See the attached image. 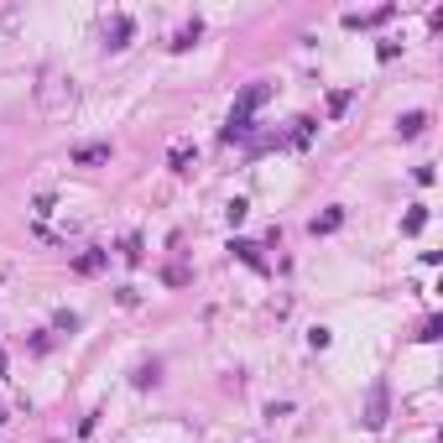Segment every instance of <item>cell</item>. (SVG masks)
Wrapping results in <instances>:
<instances>
[{
    "label": "cell",
    "instance_id": "obj_5",
    "mask_svg": "<svg viewBox=\"0 0 443 443\" xmlns=\"http://www.w3.org/2000/svg\"><path fill=\"white\" fill-rule=\"evenodd\" d=\"M105 261H110V250H83V256H73V271L94 277V271H105Z\"/></svg>",
    "mask_w": 443,
    "mask_h": 443
},
{
    "label": "cell",
    "instance_id": "obj_4",
    "mask_svg": "<svg viewBox=\"0 0 443 443\" xmlns=\"http://www.w3.org/2000/svg\"><path fill=\"white\" fill-rule=\"evenodd\" d=\"M271 99V83H250V89L240 94V99H235V110H240V115H256L261 105H266Z\"/></svg>",
    "mask_w": 443,
    "mask_h": 443
},
{
    "label": "cell",
    "instance_id": "obj_19",
    "mask_svg": "<svg viewBox=\"0 0 443 443\" xmlns=\"http://www.w3.org/2000/svg\"><path fill=\"white\" fill-rule=\"evenodd\" d=\"M6 371H11V360H6V350H0V381H6Z\"/></svg>",
    "mask_w": 443,
    "mask_h": 443
},
{
    "label": "cell",
    "instance_id": "obj_15",
    "mask_svg": "<svg viewBox=\"0 0 443 443\" xmlns=\"http://www.w3.org/2000/svg\"><path fill=\"white\" fill-rule=\"evenodd\" d=\"M52 328H63V334H73V328H79V313H68V308H63V313H52Z\"/></svg>",
    "mask_w": 443,
    "mask_h": 443
},
{
    "label": "cell",
    "instance_id": "obj_1",
    "mask_svg": "<svg viewBox=\"0 0 443 443\" xmlns=\"http://www.w3.org/2000/svg\"><path fill=\"white\" fill-rule=\"evenodd\" d=\"M386 397H391V391H386V381H375L371 386V397H365V428H371V433H381L386 428Z\"/></svg>",
    "mask_w": 443,
    "mask_h": 443
},
{
    "label": "cell",
    "instance_id": "obj_6",
    "mask_svg": "<svg viewBox=\"0 0 443 443\" xmlns=\"http://www.w3.org/2000/svg\"><path fill=\"white\" fill-rule=\"evenodd\" d=\"M224 141H250V115H240V110H230V120H224Z\"/></svg>",
    "mask_w": 443,
    "mask_h": 443
},
{
    "label": "cell",
    "instance_id": "obj_9",
    "mask_svg": "<svg viewBox=\"0 0 443 443\" xmlns=\"http://www.w3.org/2000/svg\"><path fill=\"white\" fill-rule=\"evenodd\" d=\"M397 130H402V141H417L422 130H428V115H422V110H412V115L397 120Z\"/></svg>",
    "mask_w": 443,
    "mask_h": 443
},
{
    "label": "cell",
    "instance_id": "obj_18",
    "mask_svg": "<svg viewBox=\"0 0 443 443\" xmlns=\"http://www.w3.org/2000/svg\"><path fill=\"white\" fill-rule=\"evenodd\" d=\"M344 105H350V89H334V94H328V115H339Z\"/></svg>",
    "mask_w": 443,
    "mask_h": 443
},
{
    "label": "cell",
    "instance_id": "obj_12",
    "mask_svg": "<svg viewBox=\"0 0 443 443\" xmlns=\"http://www.w3.org/2000/svg\"><path fill=\"white\" fill-rule=\"evenodd\" d=\"M422 224H428V209H422V204H412V209L402 214V230H407V235H417Z\"/></svg>",
    "mask_w": 443,
    "mask_h": 443
},
{
    "label": "cell",
    "instance_id": "obj_20",
    "mask_svg": "<svg viewBox=\"0 0 443 443\" xmlns=\"http://www.w3.org/2000/svg\"><path fill=\"white\" fill-rule=\"evenodd\" d=\"M0 422H6V412H0Z\"/></svg>",
    "mask_w": 443,
    "mask_h": 443
},
{
    "label": "cell",
    "instance_id": "obj_8",
    "mask_svg": "<svg viewBox=\"0 0 443 443\" xmlns=\"http://www.w3.org/2000/svg\"><path fill=\"white\" fill-rule=\"evenodd\" d=\"M199 162V152H193V146H188V141H177L173 152H167V167H173V173H188V167Z\"/></svg>",
    "mask_w": 443,
    "mask_h": 443
},
{
    "label": "cell",
    "instance_id": "obj_14",
    "mask_svg": "<svg viewBox=\"0 0 443 443\" xmlns=\"http://www.w3.org/2000/svg\"><path fill=\"white\" fill-rule=\"evenodd\" d=\"M120 256H126L130 266H136V261H141V235H126V245H120Z\"/></svg>",
    "mask_w": 443,
    "mask_h": 443
},
{
    "label": "cell",
    "instance_id": "obj_2",
    "mask_svg": "<svg viewBox=\"0 0 443 443\" xmlns=\"http://www.w3.org/2000/svg\"><path fill=\"white\" fill-rule=\"evenodd\" d=\"M130 37H136V21H130L126 11H120V16H110V26H105V47H110V52L130 47Z\"/></svg>",
    "mask_w": 443,
    "mask_h": 443
},
{
    "label": "cell",
    "instance_id": "obj_17",
    "mask_svg": "<svg viewBox=\"0 0 443 443\" xmlns=\"http://www.w3.org/2000/svg\"><path fill=\"white\" fill-rule=\"evenodd\" d=\"M438 334H443V318H428V324H422V334H417V339H422V344H433V339H438Z\"/></svg>",
    "mask_w": 443,
    "mask_h": 443
},
{
    "label": "cell",
    "instance_id": "obj_7",
    "mask_svg": "<svg viewBox=\"0 0 443 443\" xmlns=\"http://www.w3.org/2000/svg\"><path fill=\"white\" fill-rule=\"evenodd\" d=\"M230 250H235V256H240L250 271H266V261H261V245H250V240H230Z\"/></svg>",
    "mask_w": 443,
    "mask_h": 443
},
{
    "label": "cell",
    "instance_id": "obj_10",
    "mask_svg": "<svg viewBox=\"0 0 443 443\" xmlns=\"http://www.w3.org/2000/svg\"><path fill=\"white\" fill-rule=\"evenodd\" d=\"M339 224H344V209H328V214H318V219L308 224V230H313V235H334Z\"/></svg>",
    "mask_w": 443,
    "mask_h": 443
},
{
    "label": "cell",
    "instance_id": "obj_13",
    "mask_svg": "<svg viewBox=\"0 0 443 443\" xmlns=\"http://www.w3.org/2000/svg\"><path fill=\"white\" fill-rule=\"evenodd\" d=\"M292 126H297V130H292V141H297V146H308V141H313V130H318L308 115H303V120H292Z\"/></svg>",
    "mask_w": 443,
    "mask_h": 443
},
{
    "label": "cell",
    "instance_id": "obj_16",
    "mask_svg": "<svg viewBox=\"0 0 443 443\" xmlns=\"http://www.w3.org/2000/svg\"><path fill=\"white\" fill-rule=\"evenodd\" d=\"M245 214H250V204H245V199H235L230 209H224V219H230V224H245Z\"/></svg>",
    "mask_w": 443,
    "mask_h": 443
},
{
    "label": "cell",
    "instance_id": "obj_11",
    "mask_svg": "<svg viewBox=\"0 0 443 443\" xmlns=\"http://www.w3.org/2000/svg\"><path fill=\"white\" fill-rule=\"evenodd\" d=\"M199 37H204V26H199V21H188L183 32L173 37V52H183V47H193V42H199Z\"/></svg>",
    "mask_w": 443,
    "mask_h": 443
},
{
    "label": "cell",
    "instance_id": "obj_3",
    "mask_svg": "<svg viewBox=\"0 0 443 443\" xmlns=\"http://www.w3.org/2000/svg\"><path fill=\"white\" fill-rule=\"evenodd\" d=\"M68 162L73 167H105L110 162V141H83V146H73Z\"/></svg>",
    "mask_w": 443,
    "mask_h": 443
}]
</instances>
